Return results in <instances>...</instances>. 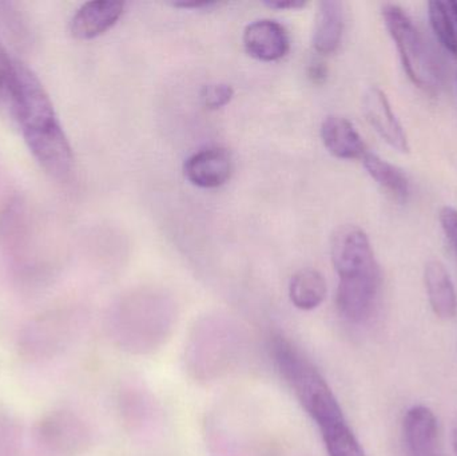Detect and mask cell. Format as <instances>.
I'll return each instance as SVG.
<instances>
[{"label":"cell","instance_id":"44dd1931","mask_svg":"<svg viewBox=\"0 0 457 456\" xmlns=\"http://www.w3.org/2000/svg\"><path fill=\"white\" fill-rule=\"evenodd\" d=\"M439 221L448 243L457 254V209L445 206L439 213Z\"/></svg>","mask_w":457,"mask_h":456},{"label":"cell","instance_id":"3957f363","mask_svg":"<svg viewBox=\"0 0 457 456\" xmlns=\"http://www.w3.org/2000/svg\"><path fill=\"white\" fill-rule=\"evenodd\" d=\"M330 254L338 275V312L352 323H361L375 308L381 278L367 233L354 225L341 227L333 235Z\"/></svg>","mask_w":457,"mask_h":456},{"label":"cell","instance_id":"9c48e42d","mask_svg":"<svg viewBox=\"0 0 457 456\" xmlns=\"http://www.w3.org/2000/svg\"><path fill=\"white\" fill-rule=\"evenodd\" d=\"M242 42L246 53L261 62L279 61L289 53L290 48L287 29L271 19H261L247 24Z\"/></svg>","mask_w":457,"mask_h":456},{"label":"cell","instance_id":"d6986e66","mask_svg":"<svg viewBox=\"0 0 457 456\" xmlns=\"http://www.w3.org/2000/svg\"><path fill=\"white\" fill-rule=\"evenodd\" d=\"M21 449V427L18 419L0 409V456H19Z\"/></svg>","mask_w":457,"mask_h":456},{"label":"cell","instance_id":"603a6c76","mask_svg":"<svg viewBox=\"0 0 457 456\" xmlns=\"http://www.w3.org/2000/svg\"><path fill=\"white\" fill-rule=\"evenodd\" d=\"M263 4L271 10H300V8L305 7L306 2L303 0H265Z\"/></svg>","mask_w":457,"mask_h":456},{"label":"cell","instance_id":"7c38bea8","mask_svg":"<svg viewBox=\"0 0 457 456\" xmlns=\"http://www.w3.org/2000/svg\"><path fill=\"white\" fill-rule=\"evenodd\" d=\"M321 139L328 152L340 160H362L368 153L353 123L341 115H328L322 120Z\"/></svg>","mask_w":457,"mask_h":456},{"label":"cell","instance_id":"e0dca14e","mask_svg":"<svg viewBox=\"0 0 457 456\" xmlns=\"http://www.w3.org/2000/svg\"><path fill=\"white\" fill-rule=\"evenodd\" d=\"M428 16L432 29L443 47L457 58V29L448 3L443 0L429 2Z\"/></svg>","mask_w":457,"mask_h":456},{"label":"cell","instance_id":"2e32d148","mask_svg":"<svg viewBox=\"0 0 457 456\" xmlns=\"http://www.w3.org/2000/svg\"><path fill=\"white\" fill-rule=\"evenodd\" d=\"M289 297L295 308L312 311L320 307L327 297V281L319 270L306 268L298 270L289 284Z\"/></svg>","mask_w":457,"mask_h":456},{"label":"cell","instance_id":"8992f818","mask_svg":"<svg viewBox=\"0 0 457 456\" xmlns=\"http://www.w3.org/2000/svg\"><path fill=\"white\" fill-rule=\"evenodd\" d=\"M35 439L51 456H80L91 446L87 423L71 410L47 412L35 426Z\"/></svg>","mask_w":457,"mask_h":456},{"label":"cell","instance_id":"52a82bcc","mask_svg":"<svg viewBox=\"0 0 457 456\" xmlns=\"http://www.w3.org/2000/svg\"><path fill=\"white\" fill-rule=\"evenodd\" d=\"M362 112L370 125L389 146L400 153L410 152L407 133L381 88L370 87L365 91L362 96Z\"/></svg>","mask_w":457,"mask_h":456},{"label":"cell","instance_id":"ffe728a7","mask_svg":"<svg viewBox=\"0 0 457 456\" xmlns=\"http://www.w3.org/2000/svg\"><path fill=\"white\" fill-rule=\"evenodd\" d=\"M234 96V90L227 83H212V85L204 86L201 91V99H203L205 107L211 110L221 109L230 104Z\"/></svg>","mask_w":457,"mask_h":456},{"label":"cell","instance_id":"ba28073f","mask_svg":"<svg viewBox=\"0 0 457 456\" xmlns=\"http://www.w3.org/2000/svg\"><path fill=\"white\" fill-rule=\"evenodd\" d=\"M233 169V158L227 149L208 147L187 158L184 173L187 181L195 187L216 189L227 184Z\"/></svg>","mask_w":457,"mask_h":456},{"label":"cell","instance_id":"9a60e30c","mask_svg":"<svg viewBox=\"0 0 457 456\" xmlns=\"http://www.w3.org/2000/svg\"><path fill=\"white\" fill-rule=\"evenodd\" d=\"M362 165L373 181L397 203H405L410 195V181L402 169L386 162L383 158L368 152L362 157Z\"/></svg>","mask_w":457,"mask_h":456},{"label":"cell","instance_id":"4fadbf2b","mask_svg":"<svg viewBox=\"0 0 457 456\" xmlns=\"http://www.w3.org/2000/svg\"><path fill=\"white\" fill-rule=\"evenodd\" d=\"M424 284L429 304L435 315L443 320H451L457 313V294L453 278L439 260H431L424 268Z\"/></svg>","mask_w":457,"mask_h":456},{"label":"cell","instance_id":"277c9868","mask_svg":"<svg viewBox=\"0 0 457 456\" xmlns=\"http://www.w3.org/2000/svg\"><path fill=\"white\" fill-rule=\"evenodd\" d=\"M381 13L411 82L421 90L434 91L439 83L436 64L411 16L396 4L384 5Z\"/></svg>","mask_w":457,"mask_h":456},{"label":"cell","instance_id":"cb8c5ba5","mask_svg":"<svg viewBox=\"0 0 457 456\" xmlns=\"http://www.w3.org/2000/svg\"><path fill=\"white\" fill-rule=\"evenodd\" d=\"M171 5L176 8H182V10H205V8H213L220 5L217 2H203V0H177L171 2Z\"/></svg>","mask_w":457,"mask_h":456},{"label":"cell","instance_id":"d4e9b609","mask_svg":"<svg viewBox=\"0 0 457 456\" xmlns=\"http://www.w3.org/2000/svg\"><path fill=\"white\" fill-rule=\"evenodd\" d=\"M453 452H455V454L457 455V418L453 427Z\"/></svg>","mask_w":457,"mask_h":456},{"label":"cell","instance_id":"7a4b0ae2","mask_svg":"<svg viewBox=\"0 0 457 456\" xmlns=\"http://www.w3.org/2000/svg\"><path fill=\"white\" fill-rule=\"evenodd\" d=\"M13 123L40 168L59 181L74 170V153L53 101L34 71L16 59Z\"/></svg>","mask_w":457,"mask_h":456},{"label":"cell","instance_id":"8fae6325","mask_svg":"<svg viewBox=\"0 0 457 456\" xmlns=\"http://www.w3.org/2000/svg\"><path fill=\"white\" fill-rule=\"evenodd\" d=\"M403 430L408 456H440L437 420L431 409L415 406L408 410Z\"/></svg>","mask_w":457,"mask_h":456},{"label":"cell","instance_id":"5b68a950","mask_svg":"<svg viewBox=\"0 0 457 456\" xmlns=\"http://www.w3.org/2000/svg\"><path fill=\"white\" fill-rule=\"evenodd\" d=\"M78 334L69 315L48 313L21 328L16 337V350L26 361H51L62 355L74 343Z\"/></svg>","mask_w":457,"mask_h":456},{"label":"cell","instance_id":"30bf717a","mask_svg":"<svg viewBox=\"0 0 457 456\" xmlns=\"http://www.w3.org/2000/svg\"><path fill=\"white\" fill-rule=\"evenodd\" d=\"M125 11L120 0H94L80 5L70 21V32L78 40H90L109 31Z\"/></svg>","mask_w":457,"mask_h":456},{"label":"cell","instance_id":"7402d4cb","mask_svg":"<svg viewBox=\"0 0 457 456\" xmlns=\"http://www.w3.org/2000/svg\"><path fill=\"white\" fill-rule=\"evenodd\" d=\"M308 78L314 85H322L328 78V67L324 62L314 61L308 67Z\"/></svg>","mask_w":457,"mask_h":456},{"label":"cell","instance_id":"484cf974","mask_svg":"<svg viewBox=\"0 0 457 456\" xmlns=\"http://www.w3.org/2000/svg\"><path fill=\"white\" fill-rule=\"evenodd\" d=\"M448 7H450L453 18H455L457 21V0H453V2H448Z\"/></svg>","mask_w":457,"mask_h":456},{"label":"cell","instance_id":"5bb4252c","mask_svg":"<svg viewBox=\"0 0 457 456\" xmlns=\"http://www.w3.org/2000/svg\"><path fill=\"white\" fill-rule=\"evenodd\" d=\"M344 5L338 0L320 3L314 21L313 47L322 55H330L340 47L344 35Z\"/></svg>","mask_w":457,"mask_h":456},{"label":"cell","instance_id":"6da1fadb","mask_svg":"<svg viewBox=\"0 0 457 456\" xmlns=\"http://www.w3.org/2000/svg\"><path fill=\"white\" fill-rule=\"evenodd\" d=\"M270 353L279 374L316 422L328 455L365 456L335 394L311 359L282 335L270 337Z\"/></svg>","mask_w":457,"mask_h":456},{"label":"cell","instance_id":"ac0fdd59","mask_svg":"<svg viewBox=\"0 0 457 456\" xmlns=\"http://www.w3.org/2000/svg\"><path fill=\"white\" fill-rule=\"evenodd\" d=\"M16 59L11 58L0 40V115L13 123V95H15Z\"/></svg>","mask_w":457,"mask_h":456}]
</instances>
